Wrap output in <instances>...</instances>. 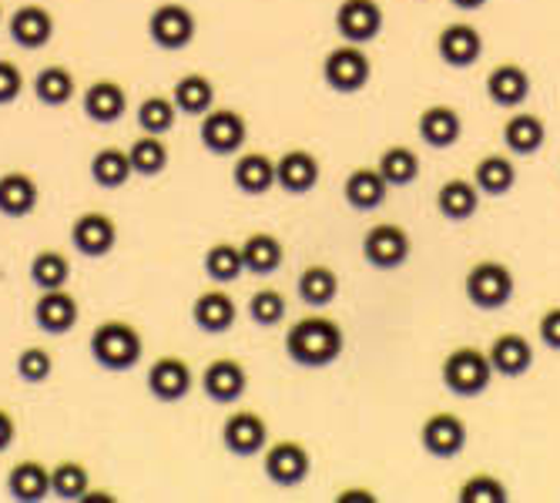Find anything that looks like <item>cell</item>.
I'll return each mask as SVG.
<instances>
[{
  "label": "cell",
  "instance_id": "obj_1",
  "mask_svg": "<svg viewBox=\"0 0 560 503\" xmlns=\"http://www.w3.org/2000/svg\"><path fill=\"white\" fill-rule=\"evenodd\" d=\"M346 349V336L342 326L326 319V316H305L299 323H292V329L285 332V352L295 366L305 370H326L332 366Z\"/></svg>",
  "mask_w": 560,
  "mask_h": 503
},
{
  "label": "cell",
  "instance_id": "obj_2",
  "mask_svg": "<svg viewBox=\"0 0 560 503\" xmlns=\"http://www.w3.org/2000/svg\"><path fill=\"white\" fill-rule=\"evenodd\" d=\"M88 349H91V360L108 370V373H128L141 363V352H144V339L141 332L125 323V319H108L101 323L91 339H88Z\"/></svg>",
  "mask_w": 560,
  "mask_h": 503
},
{
  "label": "cell",
  "instance_id": "obj_3",
  "mask_svg": "<svg viewBox=\"0 0 560 503\" xmlns=\"http://www.w3.org/2000/svg\"><path fill=\"white\" fill-rule=\"evenodd\" d=\"M443 386L456 396H480L487 393V386L493 383V366H490V356L474 346H460L453 349L450 356L443 360Z\"/></svg>",
  "mask_w": 560,
  "mask_h": 503
},
{
  "label": "cell",
  "instance_id": "obj_4",
  "mask_svg": "<svg viewBox=\"0 0 560 503\" xmlns=\"http://www.w3.org/2000/svg\"><path fill=\"white\" fill-rule=\"evenodd\" d=\"M370 74H373V65H370V55L363 50V44H342V47H332L326 61H323V81L336 91V94H355L370 84Z\"/></svg>",
  "mask_w": 560,
  "mask_h": 503
},
{
  "label": "cell",
  "instance_id": "obj_5",
  "mask_svg": "<svg viewBox=\"0 0 560 503\" xmlns=\"http://www.w3.org/2000/svg\"><path fill=\"white\" fill-rule=\"evenodd\" d=\"M464 292L467 299L474 302L477 309L483 313H493V309H503L506 302L514 299V272L506 269L503 262H477L467 279H464Z\"/></svg>",
  "mask_w": 560,
  "mask_h": 503
},
{
  "label": "cell",
  "instance_id": "obj_6",
  "mask_svg": "<svg viewBox=\"0 0 560 503\" xmlns=\"http://www.w3.org/2000/svg\"><path fill=\"white\" fill-rule=\"evenodd\" d=\"M195 34H198L195 14L185 4H175V0L159 4L148 14V37L162 50H185L195 40Z\"/></svg>",
  "mask_w": 560,
  "mask_h": 503
},
{
  "label": "cell",
  "instance_id": "obj_7",
  "mask_svg": "<svg viewBox=\"0 0 560 503\" xmlns=\"http://www.w3.org/2000/svg\"><path fill=\"white\" fill-rule=\"evenodd\" d=\"M410 252H413L410 232L393 222H380L363 235V259L373 269H383V272L399 269L406 259H410Z\"/></svg>",
  "mask_w": 560,
  "mask_h": 503
},
{
  "label": "cell",
  "instance_id": "obj_8",
  "mask_svg": "<svg viewBox=\"0 0 560 503\" xmlns=\"http://www.w3.org/2000/svg\"><path fill=\"white\" fill-rule=\"evenodd\" d=\"M198 138H201V148L225 159V155H235V151L245 144L248 125L235 108H212V112L201 115Z\"/></svg>",
  "mask_w": 560,
  "mask_h": 503
},
{
  "label": "cell",
  "instance_id": "obj_9",
  "mask_svg": "<svg viewBox=\"0 0 560 503\" xmlns=\"http://www.w3.org/2000/svg\"><path fill=\"white\" fill-rule=\"evenodd\" d=\"M262 470L276 487H302L313 473V457H310V449H305L302 443L282 440V443H272L266 449Z\"/></svg>",
  "mask_w": 560,
  "mask_h": 503
},
{
  "label": "cell",
  "instance_id": "obj_10",
  "mask_svg": "<svg viewBox=\"0 0 560 503\" xmlns=\"http://www.w3.org/2000/svg\"><path fill=\"white\" fill-rule=\"evenodd\" d=\"M71 245L84 259H105L118 245V225L105 212H84L71 222Z\"/></svg>",
  "mask_w": 560,
  "mask_h": 503
},
{
  "label": "cell",
  "instance_id": "obj_11",
  "mask_svg": "<svg viewBox=\"0 0 560 503\" xmlns=\"http://www.w3.org/2000/svg\"><path fill=\"white\" fill-rule=\"evenodd\" d=\"M81 112L94 125H115L128 115V91L115 78H97L81 94Z\"/></svg>",
  "mask_w": 560,
  "mask_h": 503
},
{
  "label": "cell",
  "instance_id": "obj_12",
  "mask_svg": "<svg viewBox=\"0 0 560 503\" xmlns=\"http://www.w3.org/2000/svg\"><path fill=\"white\" fill-rule=\"evenodd\" d=\"M269 440V423L256 410H235L222 423V446L232 457H259Z\"/></svg>",
  "mask_w": 560,
  "mask_h": 503
},
{
  "label": "cell",
  "instance_id": "obj_13",
  "mask_svg": "<svg viewBox=\"0 0 560 503\" xmlns=\"http://www.w3.org/2000/svg\"><path fill=\"white\" fill-rule=\"evenodd\" d=\"M78 319H81L78 295H71L68 289H47L34 302V323L47 336H68L78 326Z\"/></svg>",
  "mask_w": 560,
  "mask_h": 503
},
{
  "label": "cell",
  "instance_id": "obj_14",
  "mask_svg": "<svg viewBox=\"0 0 560 503\" xmlns=\"http://www.w3.org/2000/svg\"><path fill=\"white\" fill-rule=\"evenodd\" d=\"M383 8L376 0H342L336 8V31L349 44H366L376 40L383 31Z\"/></svg>",
  "mask_w": 560,
  "mask_h": 503
},
{
  "label": "cell",
  "instance_id": "obj_15",
  "mask_svg": "<svg viewBox=\"0 0 560 503\" xmlns=\"http://www.w3.org/2000/svg\"><path fill=\"white\" fill-rule=\"evenodd\" d=\"M144 386L159 402H178V399H185L191 393L195 373L182 356H159L155 363L148 366Z\"/></svg>",
  "mask_w": 560,
  "mask_h": 503
},
{
  "label": "cell",
  "instance_id": "obj_16",
  "mask_svg": "<svg viewBox=\"0 0 560 503\" xmlns=\"http://www.w3.org/2000/svg\"><path fill=\"white\" fill-rule=\"evenodd\" d=\"M420 443L430 457L450 460L456 453H464L467 446V423L456 413H433L420 430Z\"/></svg>",
  "mask_w": 560,
  "mask_h": 503
},
{
  "label": "cell",
  "instance_id": "obj_17",
  "mask_svg": "<svg viewBox=\"0 0 560 503\" xmlns=\"http://www.w3.org/2000/svg\"><path fill=\"white\" fill-rule=\"evenodd\" d=\"M436 55L450 68H474L483 55V37L474 24H446L436 37Z\"/></svg>",
  "mask_w": 560,
  "mask_h": 503
},
{
  "label": "cell",
  "instance_id": "obj_18",
  "mask_svg": "<svg viewBox=\"0 0 560 503\" xmlns=\"http://www.w3.org/2000/svg\"><path fill=\"white\" fill-rule=\"evenodd\" d=\"M487 356H490V366L497 376H506V379H521L530 366H534V346L527 336L521 332H500L490 349H487Z\"/></svg>",
  "mask_w": 560,
  "mask_h": 503
},
{
  "label": "cell",
  "instance_id": "obj_19",
  "mask_svg": "<svg viewBox=\"0 0 560 503\" xmlns=\"http://www.w3.org/2000/svg\"><path fill=\"white\" fill-rule=\"evenodd\" d=\"M8 34L18 47L24 50H40L55 37V14L40 4H24L11 14L8 21Z\"/></svg>",
  "mask_w": 560,
  "mask_h": 503
},
{
  "label": "cell",
  "instance_id": "obj_20",
  "mask_svg": "<svg viewBox=\"0 0 560 503\" xmlns=\"http://www.w3.org/2000/svg\"><path fill=\"white\" fill-rule=\"evenodd\" d=\"M319 175H323L319 159L313 155V151H305V148H289L285 155L276 162V185L282 191H289V195L313 191Z\"/></svg>",
  "mask_w": 560,
  "mask_h": 503
},
{
  "label": "cell",
  "instance_id": "obj_21",
  "mask_svg": "<svg viewBox=\"0 0 560 503\" xmlns=\"http://www.w3.org/2000/svg\"><path fill=\"white\" fill-rule=\"evenodd\" d=\"M235 316H238L235 299L222 289H209L191 302V323L209 336L229 332L235 326Z\"/></svg>",
  "mask_w": 560,
  "mask_h": 503
},
{
  "label": "cell",
  "instance_id": "obj_22",
  "mask_svg": "<svg viewBox=\"0 0 560 503\" xmlns=\"http://www.w3.org/2000/svg\"><path fill=\"white\" fill-rule=\"evenodd\" d=\"M487 97L493 101L497 108H521L524 101L530 97V74L524 65H497L487 74Z\"/></svg>",
  "mask_w": 560,
  "mask_h": 503
},
{
  "label": "cell",
  "instance_id": "obj_23",
  "mask_svg": "<svg viewBox=\"0 0 560 503\" xmlns=\"http://www.w3.org/2000/svg\"><path fill=\"white\" fill-rule=\"evenodd\" d=\"M201 389L215 402H235L248 389V373L238 360H229V356L212 360L206 373H201Z\"/></svg>",
  "mask_w": 560,
  "mask_h": 503
},
{
  "label": "cell",
  "instance_id": "obj_24",
  "mask_svg": "<svg viewBox=\"0 0 560 503\" xmlns=\"http://www.w3.org/2000/svg\"><path fill=\"white\" fill-rule=\"evenodd\" d=\"M40 206V188L27 172H4L0 175V215L27 219Z\"/></svg>",
  "mask_w": 560,
  "mask_h": 503
},
{
  "label": "cell",
  "instance_id": "obj_25",
  "mask_svg": "<svg viewBox=\"0 0 560 503\" xmlns=\"http://www.w3.org/2000/svg\"><path fill=\"white\" fill-rule=\"evenodd\" d=\"M232 182L248 198L269 195L276 188V162L269 155H262V151H245L232 168Z\"/></svg>",
  "mask_w": 560,
  "mask_h": 503
},
{
  "label": "cell",
  "instance_id": "obj_26",
  "mask_svg": "<svg viewBox=\"0 0 560 503\" xmlns=\"http://www.w3.org/2000/svg\"><path fill=\"white\" fill-rule=\"evenodd\" d=\"M386 195H389V182L380 175V168H355V172H349V178L342 185V198L355 212L380 209Z\"/></svg>",
  "mask_w": 560,
  "mask_h": 503
},
{
  "label": "cell",
  "instance_id": "obj_27",
  "mask_svg": "<svg viewBox=\"0 0 560 503\" xmlns=\"http://www.w3.org/2000/svg\"><path fill=\"white\" fill-rule=\"evenodd\" d=\"M480 206V188L467 178H450L436 191V209L446 222H467Z\"/></svg>",
  "mask_w": 560,
  "mask_h": 503
},
{
  "label": "cell",
  "instance_id": "obj_28",
  "mask_svg": "<svg viewBox=\"0 0 560 503\" xmlns=\"http://www.w3.org/2000/svg\"><path fill=\"white\" fill-rule=\"evenodd\" d=\"M417 131H420V138L430 144V148H453L456 141H460V134H464V118L456 115L450 105H433V108H427L423 115H420V121H417Z\"/></svg>",
  "mask_w": 560,
  "mask_h": 503
},
{
  "label": "cell",
  "instance_id": "obj_29",
  "mask_svg": "<svg viewBox=\"0 0 560 503\" xmlns=\"http://www.w3.org/2000/svg\"><path fill=\"white\" fill-rule=\"evenodd\" d=\"M74 94H78V81L65 65H47L34 74V97L44 108H65L74 101Z\"/></svg>",
  "mask_w": 560,
  "mask_h": 503
},
{
  "label": "cell",
  "instance_id": "obj_30",
  "mask_svg": "<svg viewBox=\"0 0 560 503\" xmlns=\"http://www.w3.org/2000/svg\"><path fill=\"white\" fill-rule=\"evenodd\" d=\"M547 141V125L534 112H517L506 118L503 125V144L514 151V155H537Z\"/></svg>",
  "mask_w": 560,
  "mask_h": 503
},
{
  "label": "cell",
  "instance_id": "obj_31",
  "mask_svg": "<svg viewBox=\"0 0 560 503\" xmlns=\"http://www.w3.org/2000/svg\"><path fill=\"white\" fill-rule=\"evenodd\" d=\"M282 259H285V248L272 232H252L242 242V262H245V272H252V276L279 272Z\"/></svg>",
  "mask_w": 560,
  "mask_h": 503
},
{
  "label": "cell",
  "instance_id": "obj_32",
  "mask_svg": "<svg viewBox=\"0 0 560 503\" xmlns=\"http://www.w3.org/2000/svg\"><path fill=\"white\" fill-rule=\"evenodd\" d=\"M131 159H128V151L118 148V144H105V148H97L94 155H91V182L97 188H125L128 178H131Z\"/></svg>",
  "mask_w": 560,
  "mask_h": 503
},
{
  "label": "cell",
  "instance_id": "obj_33",
  "mask_svg": "<svg viewBox=\"0 0 560 503\" xmlns=\"http://www.w3.org/2000/svg\"><path fill=\"white\" fill-rule=\"evenodd\" d=\"M8 493L21 503H37L50 496V470L40 460H18L8 470Z\"/></svg>",
  "mask_w": 560,
  "mask_h": 503
},
{
  "label": "cell",
  "instance_id": "obj_34",
  "mask_svg": "<svg viewBox=\"0 0 560 503\" xmlns=\"http://www.w3.org/2000/svg\"><path fill=\"white\" fill-rule=\"evenodd\" d=\"M172 101L178 105V115L201 118L206 112L215 108V84L206 74H185V78L175 81Z\"/></svg>",
  "mask_w": 560,
  "mask_h": 503
},
{
  "label": "cell",
  "instance_id": "obj_35",
  "mask_svg": "<svg viewBox=\"0 0 560 503\" xmlns=\"http://www.w3.org/2000/svg\"><path fill=\"white\" fill-rule=\"evenodd\" d=\"M295 292H299V299L305 302V306L323 309L339 295V276L329 266H310V269H302V276L295 282Z\"/></svg>",
  "mask_w": 560,
  "mask_h": 503
},
{
  "label": "cell",
  "instance_id": "obj_36",
  "mask_svg": "<svg viewBox=\"0 0 560 503\" xmlns=\"http://www.w3.org/2000/svg\"><path fill=\"white\" fill-rule=\"evenodd\" d=\"M31 282L47 292V289H68L71 282V259L61 248H40L31 259Z\"/></svg>",
  "mask_w": 560,
  "mask_h": 503
},
{
  "label": "cell",
  "instance_id": "obj_37",
  "mask_svg": "<svg viewBox=\"0 0 560 503\" xmlns=\"http://www.w3.org/2000/svg\"><path fill=\"white\" fill-rule=\"evenodd\" d=\"M128 159H131V172L141 178H155L168 168V144L162 141V134H141L131 141L128 148Z\"/></svg>",
  "mask_w": 560,
  "mask_h": 503
},
{
  "label": "cell",
  "instance_id": "obj_38",
  "mask_svg": "<svg viewBox=\"0 0 560 503\" xmlns=\"http://www.w3.org/2000/svg\"><path fill=\"white\" fill-rule=\"evenodd\" d=\"M380 175L389 182V188H406L420 178V155L410 144H393L380 155Z\"/></svg>",
  "mask_w": 560,
  "mask_h": 503
},
{
  "label": "cell",
  "instance_id": "obj_39",
  "mask_svg": "<svg viewBox=\"0 0 560 503\" xmlns=\"http://www.w3.org/2000/svg\"><path fill=\"white\" fill-rule=\"evenodd\" d=\"M474 182H477L480 195L500 198V195H506L517 185V165L511 159H503V155H487V159L477 162Z\"/></svg>",
  "mask_w": 560,
  "mask_h": 503
},
{
  "label": "cell",
  "instance_id": "obj_40",
  "mask_svg": "<svg viewBox=\"0 0 560 503\" xmlns=\"http://www.w3.org/2000/svg\"><path fill=\"white\" fill-rule=\"evenodd\" d=\"M135 121L148 134H168L178 121V105L172 94H148L135 112Z\"/></svg>",
  "mask_w": 560,
  "mask_h": 503
},
{
  "label": "cell",
  "instance_id": "obj_41",
  "mask_svg": "<svg viewBox=\"0 0 560 503\" xmlns=\"http://www.w3.org/2000/svg\"><path fill=\"white\" fill-rule=\"evenodd\" d=\"M201 266H206V276L212 282H235L242 272H245V262H242V245L235 242H215L209 252H206V259H201Z\"/></svg>",
  "mask_w": 560,
  "mask_h": 503
},
{
  "label": "cell",
  "instance_id": "obj_42",
  "mask_svg": "<svg viewBox=\"0 0 560 503\" xmlns=\"http://www.w3.org/2000/svg\"><path fill=\"white\" fill-rule=\"evenodd\" d=\"M91 490V473L81 460H61L50 467V493L58 500H84Z\"/></svg>",
  "mask_w": 560,
  "mask_h": 503
},
{
  "label": "cell",
  "instance_id": "obj_43",
  "mask_svg": "<svg viewBox=\"0 0 560 503\" xmlns=\"http://www.w3.org/2000/svg\"><path fill=\"white\" fill-rule=\"evenodd\" d=\"M14 370H18L21 383L40 386L50 379V373H55V356H50V349H44V346H27V349H21Z\"/></svg>",
  "mask_w": 560,
  "mask_h": 503
},
{
  "label": "cell",
  "instance_id": "obj_44",
  "mask_svg": "<svg viewBox=\"0 0 560 503\" xmlns=\"http://www.w3.org/2000/svg\"><path fill=\"white\" fill-rule=\"evenodd\" d=\"M285 295L279 289H259L256 295L248 299V319L262 326V329H272L285 319Z\"/></svg>",
  "mask_w": 560,
  "mask_h": 503
},
{
  "label": "cell",
  "instance_id": "obj_45",
  "mask_svg": "<svg viewBox=\"0 0 560 503\" xmlns=\"http://www.w3.org/2000/svg\"><path fill=\"white\" fill-rule=\"evenodd\" d=\"M456 500H460V503H506V500H511V493H506V487L497 477L477 473V477L464 480Z\"/></svg>",
  "mask_w": 560,
  "mask_h": 503
},
{
  "label": "cell",
  "instance_id": "obj_46",
  "mask_svg": "<svg viewBox=\"0 0 560 503\" xmlns=\"http://www.w3.org/2000/svg\"><path fill=\"white\" fill-rule=\"evenodd\" d=\"M21 94H24V71L11 58H0V108L14 105Z\"/></svg>",
  "mask_w": 560,
  "mask_h": 503
},
{
  "label": "cell",
  "instance_id": "obj_47",
  "mask_svg": "<svg viewBox=\"0 0 560 503\" xmlns=\"http://www.w3.org/2000/svg\"><path fill=\"white\" fill-rule=\"evenodd\" d=\"M537 332H540V342H544L547 349H557V352H560V306H553V309H547V313L540 316Z\"/></svg>",
  "mask_w": 560,
  "mask_h": 503
},
{
  "label": "cell",
  "instance_id": "obj_48",
  "mask_svg": "<svg viewBox=\"0 0 560 503\" xmlns=\"http://www.w3.org/2000/svg\"><path fill=\"white\" fill-rule=\"evenodd\" d=\"M14 440H18V423L4 407H0V453H8L14 446Z\"/></svg>",
  "mask_w": 560,
  "mask_h": 503
},
{
  "label": "cell",
  "instance_id": "obj_49",
  "mask_svg": "<svg viewBox=\"0 0 560 503\" xmlns=\"http://www.w3.org/2000/svg\"><path fill=\"white\" fill-rule=\"evenodd\" d=\"M336 500H339V503H352V500L373 503V500H376V493H370V490H342V493H339Z\"/></svg>",
  "mask_w": 560,
  "mask_h": 503
},
{
  "label": "cell",
  "instance_id": "obj_50",
  "mask_svg": "<svg viewBox=\"0 0 560 503\" xmlns=\"http://www.w3.org/2000/svg\"><path fill=\"white\" fill-rule=\"evenodd\" d=\"M450 4L460 11H480V8H487V0H450Z\"/></svg>",
  "mask_w": 560,
  "mask_h": 503
},
{
  "label": "cell",
  "instance_id": "obj_51",
  "mask_svg": "<svg viewBox=\"0 0 560 503\" xmlns=\"http://www.w3.org/2000/svg\"><path fill=\"white\" fill-rule=\"evenodd\" d=\"M0 24H4V8H0Z\"/></svg>",
  "mask_w": 560,
  "mask_h": 503
}]
</instances>
